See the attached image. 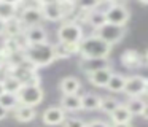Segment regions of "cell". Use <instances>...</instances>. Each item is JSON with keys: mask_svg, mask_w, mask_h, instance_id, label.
Returning a JSON list of instances; mask_svg holds the SVG:
<instances>
[{"mask_svg": "<svg viewBox=\"0 0 148 127\" xmlns=\"http://www.w3.org/2000/svg\"><path fill=\"white\" fill-rule=\"evenodd\" d=\"M112 44L97 37L96 33H91L83 38L80 43V56L83 60H103L112 53Z\"/></svg>", "mask_w": 148, "mask_h": 127, "instance_id": "obj_1", "label": "cell"}, {"mask_svg": "<svg viewBox=\"0 0 148 127\" xmlns=\"http://www.w3.org/2000/svg\"><path fill=\"white\" fill-rule=\"evenodd\" d=\"M19 56L23 57V59L32 62L34 65H37L38 68L48 67V65H51L54 60H58L56 51H54V44L49 43V41L42 43V44H29Z\"/></svg>", "mask_w": 148, "mask_h": 127, "instance_id": "obj_2", "label": "cell"}, {"mask_svg": "<svg viewBox=\"0 0 148 127\" xmlns=\"http://www.w3.org/2000/svg\"><path fill=\"white\" fill-rule=\"evenodd\" d=\"M56 37H58V41H61V43H67V44L81 43L84 38V30L81 27V24L72 21V19H65L59 25Z\"/></svg>", "mask_w": 148, "mask_h": 127, "instance_id": "obj_3", "label": "cell"}, {"mask_svg": "<svg viewBox=\"0 0 148 127\" xmlns=\"http://www.w3.org/2000/svg\"><path fill=\"white\" fill-rule=\"evenodd\" d=\"M126 32H127L126 30V25H118V24H112V22H105L102 27L92 30V33H96L97 37L105 40L107 43L115 46V44H118L119 41L124 38Z\"/></svg>", "mask_w": 148, "mask_h": 127, "instance_id": "obj_4", "label": "cell"}, {"mask_svg": "<svg viewBox=\"0 0 148 127\" xmlns=\"http://www.w3.org/2000/svg\"><path fill=\"white\" fill-rule=\"evenodd\" d=\"M21 105H29V107H38L43 102L45 92L40 84H23L21 91L18 92Z\"/></svg>", "mask_w": 148, "mask_h": 127, "instance_id": "obj_5", "label": "cell"}, {"mask_svg": "<svg viewBox=\"0 0 148 127\" xmlns=\"http://www.w3.org/2000/svg\"><path fill=\"white\" fill-rule=\"evenodd\" d=\"M107 14V22H112V24H118V25H126L131 18V13H129L127 6L124 3H113L108 5L105 10Z\"/></svg>", "mask_w": 148, "mask_h": 127, "instance_id": "obj_6", "label": "cell"}, {"mask_svg": "<svg viewBox=\"0 0 148 127\" xmlns=\"http://www.w3.org/2000/svg\"><path fill=\"white\" fill-rule=\"evenodd\" d=\"M147 87H148V78H145L142 75H132L127 76L124 94L127 97H142V95L147 94Z\"/></svg>", "mask_w": 148, "mask_h": 127, "instance_id": "obj_7", "label": "cell"}, {"mask_svg": "<svg viewBox=\"0 0 148 127\" xmlns=\"http://www.w3.org/2000/svg\"><path fill=\"white\" fill-rule=\"evenodd\" d=\"M19 18L21 21L24 22L26 27H30V25H38L42 24L43 18V11L42 6L38 5H24L23 8L19 10Z\"/></svg>", "mask_w": 148, "mask_h": 127, "instance_id": "obj_8", "label": "cell"}, {"mask_svg": "<svg viewBox=\"0 0 148 127\" xmlns=\"http://www.w3.org/2000/svg\"><path fill=\"white\" fill-rule=\"evenodd\" d=\"M112 76H113V70L110 67H99V68L88 70V79L96 87H107Z\"/></svg>", "mask_w": 148, "mask_h": 127, "instance_id": "obj_9", "label": "cell"}, {"mask_svg": "<svg viewBox=\"0 0 148 127\" xmlns=\"http://www.w3.org/2000/svg\"><path fill=\"white\" fill-rule=\"evenodd\" d=\"M65 119H67V111L62 107H49L42 114V121L46 126H62Z\"/></svg>", "mask_w": 148, "mask_h": 127, "instance_id": "obj_10", "label": "cell"}, {"mask_svg": "<svg viewBox=\"0 0 148 127\" xmlns=\"http://www.w3.org/2000/svg\"><path fill=\"white\" fill-rule=\"evenodd\" d=\"M24 37H26L27 43L29 44H42L48 41V32L43 25H30L26 27L24 30Z\"/></svg>", "mask_w": 148, "mask_h": 127, "instance_id": "obj_11", "label": "cell"}, {"mask_svg": "<svg viewBox=\"0 0 148 127\" xmlns=\"http://www.w3.org/2000/svg\"><path fill=\"white\" fill-rule=\"evenodd\" d=\"M61 107L67 113H75V111L83 110V95L80 94H62L61 97Z\"/></svg>", "mask_w": 148, "mask_h": 127, "instance_id": "obj_12", "label": "cell"}, {"mask_svg": "<svg viewBox=\"0 0 148 127\" xmlns=\"http://www.w3.org/2000/svg\"><path fill=\"white\" fill-rule=\"evenodd\" d=\"M121 64L126 67V68H138V67L143 65V60H145V56H142L137 49H126L124 53L121 54L119 57Z\"/></svg>", "mask_w": 148, "mask_h": 127, "instance_id": "obj_13", "label": "cell"}, {"mask_svg": "<svg viewBox=\"0 0 148 127\" xmlns=\"http://www.w3.org/2000/svg\"><path fill=\"white\" fill-rule=\"evenodd\" d=\"M42 11H43V18L46 21H51V22H61L65 21V14L62 11L61 5H59V0L54 3H48V5H43L42 6Z\"/></svg>", "mask_w": 148, "mask_h": 127, "instance_id": "obj_14", "label": "cell"}, {"mask_svg": "<svg viewBox=\"0 0 148 127\" xmlns=\"http://www.w3.org/2000/svg\"><path fill=\"white\" fill-rule=\"evenodd\" d=\"M59 89L62 94H80L81 81L77 76H65L59 81Z\"/></svg>", "mask_w": 148, "mask_h": 127, "instance_id": "obj_15", "label": "cell"}, {"mask_svg": "<svg viewBox=\"0 0 148 127\" xmlns=\"http://www.w3.org/2000/svg\"><path fill=\"white\" fill-rule=\"evenodd\" d=\"M13 111H14V119L18 122H30L37 116L35 107H29V105H19Z\"/></svg>", "mask_w": 148, "mask_h": 127, "instance_id": "obj_16", "label": "cell"}, {"mask_svg": "<svg viewBox=\"0 0 148 127\" xmlns=\"http://www.w3.org/2000/svg\"><path fill=\"white\" fill-rule=\"evenodd\" d=\"M132 117H134V114H132V113H131V110H129V108L126 107V103H121L115 111H113L112 114H110V119H112V122H113V124L131 122Z\"/></svg>", "mask_w": 148, "mask_h": 127, "instance_id": "obj_17", "label": "cell"}, {"mask_svg": "<svg viewBox=\"0 0 148 127\" xmlns=\"http://www.w3.org/2000/svg\"><path fill=\"white\" fill-rule=\"evenodd\" d=\"M26 30V25L21 21L19 16L7 21V29H5V37H21Z\"/></svg>", "mask_w": 148, "mask_h": 127, "instance_id": "obj_18", "label": "cell"}, {"mask_svg": "<svg viewBox=\"0 0 148 127\" xmlns=\"http://www.w3.org/2000/svg\"><path fill=\"white\" fill-rule=\"evenodd\" d=\"M126 81H127V76H126V75H121V73H113V76L110 78L108 84H107V91L113 92V94L124 92Z\"/></svg>", "mask_w": 148, "mask_h": 127, "instance_id": "obj_19", "label": "cell"}, {"mask_svg": "<svg viewBox=\"0 0 148 127\" xmlns=\"http://www.w3.org/2000/svg\"><path fill=\"white\" fill-rule=\"evenodd\" d=\"M100 103H102V97L94 92H86L83 94V110L86 111H96L100 110Z\"/></svg>", "mask_w": 148, "mask_h": 127, "instance_id": "obj_20", "label": "cell"}, {"mask_svg": "<svg viewBox=\"0 0 148 127\" xmlns=\"http://www.w3.org/2000/svg\"><path fill=\"white\" fill-rule=\"evenodd\" d=\"M107 22V14L105 11H102V10H92V11H89V18H88V25H89L92 30H96V29L102 27L103 24Z\"/></svg>", "mask_w": 148, "mask_h": 127, "instance_id": "obj_21", "label": "cell"}, {"mask_svg": "<svg viewBox=\"0 0 148 127\" xmlns=\"http://www.w3.org/2000/svg\"><path fill=\"white\" fill-rule=\"evenodd\" d=\"M19 6L13 5V3H7V2H0V19L3 21H10V19L19 16Z\"/></svg>", "mask_w": 148, "mask_h": 127, "instance_id": "obj_22", "label": "cell"}, {"mask_svg": "<svg viewBox=\"0 0 148 127\" xmlns=\"http://www.w3.org/2000/svg\"><path fill=\"white\" fill-rule=\"evenodd\" d=\"M126 107L131 110V113L134 114V116H142L145 107H147V102H145L142 97H127Z\"/></svg>", "mask_w": 148, "mask_h": 127, "instance_id": "obj_23", "label": "cell"}, {"mask_svg": "<svg viewBox=\"0 0 148 127\" xmlns=\"http://www.w3.org/2000/svg\"><path fill=\"white\" fill-rule=\"evenodd\" d=\"M0 103L3 105V107L7 108L8 111H10V110H14V108H18V107L21 105L19 95L14 94V92H5V94L0 97Z\"/></svg>", "mask_w": 148, "mask_h": 127, "instance_id": "obj_24", "label": "cell"}, {"mask_svg": "<svg viewBox=\"0 0 148 127\" xmlns=\"http://www.w3.org/2000/svg\"><path fill=\"white\" fill-rule=\"evenodd\" d=\"M2 46H3L8 53L13 54V56H14V54H21V53H23V46H21V41H19V38H18V37H5Z\"/></svg>", "mask_w": 148, "mask_h": 127, "instance_id": "obj_25", "label": "cell"}, {"mask_svg": "<svg viewBox=\"0 0 148 127\" xmlns=\"http://www.w3.org/2000/svg\"><path fill=\"white\" fill-rule=\"evenodd\" d=\"M3 86H5V91L7 92H14V94H18V92L21 91V87H23V83H21L16 76L5 75L3 76Z\"/></svg>", "mask_w": 148, "mask_h": 127, "instance_id": "obj_26", "label": "cell"}, {"mask_svg": "<svg viewBox=\"0 0 148 127\" xmlns=\"http://www.w3.org/2000/svg\"><path fill=\"white\" fill-rule=\"evenodd\" d=\"M119 100H116L115 97H102V103H100V111L105 114H112L116 108L119 107Z\"/></svg>", "mask_w": 148, "mask_h": 127, "instance_id": "obj_27", "label": "cell"}, {"mask_svg": "<svg viewBox=\"0 0 148 127\" xmlns=\"http://www.w3.org/2000/svg\"><path fill=\"white\" fill-rule=\"evenodd\" d=\"M59 5H61V8H62V11H64V14L67 19L78 10L77 0H59Z\"/></svg>", "mask_w": 148, "mask_h": 127, "instance_id": "obj_28", "label": "cell"}, {"mask_svg": "<svg viewBox=\"0 0 148 127\" xmlns=\"http://www.w3.org/2000/svg\"><path fill=\"white\" fill-rule=\"evenodd\" d=\"M54 51H56V57H58V59H69V57L73 56V54L70 53V49H69L67 44L61 43V41L54 43Z\"/></svg>", "mask_w": 148, "mask_h": 127, "instance_id": "obj_29", "label": "cell"}, {"mask_svg": "<svg viewBox=\"0 0 148 127\" xmlns=\"http://www.w3.org/2000/svg\"><path fill=\"white\" fill-rule=\"evenodd\" d=\"M78 8L86 10V11H92V10H97L100 6L99 0H77Z\"/></svg>", "mask_w": 148, "mask_h": 127, "instance_id": "obj_30", "label": "cell"}, {"mask_svg": "<svg viewBox=\"0 0 148 127\" xmlns=\"http://www.w3.org/2000/svg\"><path fill=\"white\" fill-rule=\"evenodd\" d=\"M62 127H86V121L81 117H67Z\"/></svg>", "mask_w": 148, "mask_h": 127, "instance_id": "obj_31", "label": "cell"}, {"mask_svg": "<svg viewBox=\"0 0 148 127\" xmlns=\"http://www.w3.org/2000/svg\"><path fill=\"white\" fill-rule=\"evenodd\" d=\"M113 124H108L102 119H91L89 122H86V127H112Z\"/></svg>", "mask_w": 148, "mask_h": 127, "instance_id": "obj_32", "label": "cell"}, {"mask_svg": "<svg viewBox=\"0 0 148 127\" xmlns=\"http://www.w3.org/2000/svg\"><path fill=\"white\" fill-rule=\"evenodd\" d=\"M2 2H7V3H13V5L19 6V8H23V5L26 3V0H2Z\"/></svg>", "mask_w": 148, "mask_h": 127, "instance_id": "obj_33", "label": "cell"}, {"mask_svg": "<svg viewBox=\"0 0 148 127\" xmlns=\"http://www.w3.org/2000/svg\"><path fill=\"white\" fill-rule=\"evenodd\" d=\"M7 116H8V110H7V108H5L2 103H0V121L5 119Z\"/></svg>", "mask_w": 148, "mask_h": 127, "instance_id": "obj_34", "label": "cell"}, {"mask_svg": "<svg viewBox=\"0 0 148 127\" xmlns=\"http://www.w3.org/2000/svg\"><path fill=\"white\" fill-rule=\"evenodd\" d=\"M100 5L102 3H105V5H113V3H124L126 0H99Z\"/></svg>", "mask_w": 148, "mask_h": 127, "instance_id": "obj_35", "label": "cell"}, {"mask_svg": "<svg viewBox=\"0 0 148 127\" xmlns=\"http://www.w3.org/2000/svg\"><path fill=\"white\" fill-rule=\"evenodd\" d=\"M5 29H7V21L0 19V37H5Z\"/></svg>", "mask_w": 148, "mask_h": 127, "instance_id": "obj_36", "label": "cell"}, {"mask_svg": "<svg viewBox=\"0 0 148 127\" xmlns=\"http://www.w3.org/2000/svg\"><path fill=\"white\" fill-rule=\"evenodd\" d=\"M34 2L38 6H43V5H48V3H54V2H58V0H34Z\"/></svg>", "mask_w": 148, "mask_h": 127, "instance_id": "obj_37", "label": "cell"}, {"mask_svg": "<svg viewBox=\"0 0 148 127\" xmlns=\"http://www.w3.org/2000/svg\"><path fill=\"white\" fill-rule=\"evenodd\" d=\"M112 127H132L131 122H121V124H113Z\"/></svg>", "mask_w": 148, "mask_h": 127, "instance_id": "obj_38", "label": "cell"}, {"mask_svg": "<svg viewBox=\"0 0 148 127\" xmlns=\"http://www.w3.org/2000/svg\"><path fill=\"white\" fill-rule=\"evenodd\" d=\"M5 92H7V91H5V86H3V79H0V97H2Z\"/></svg>", "mask_w": 148, "mask_h": 127, "instance_id": "obj_39", "label": "cell"}, {"mask_svg": "<svg viewBox=\"0 0 148 127\" xmlns=\"http://www.w3.org/2000/svg\"><path fill=\"white\" fill-rule=\"evenodd\" d=\"M142 117H145V119L148 121V103H147V107H145V110H143V113H142Z\"/></svg>", "mask_w": 148, "mask_h": 127, "instance_id": "obj_40", "label": "cell"}, {"mask_svg": "<svg viewBox=\"0 0 148 127\" xmlns=\"http://www.w3.org/2000/svg\"><path fill=\"white\" fill-rule=\"evenodd\" d=\"M138 2H140L142 5H148V0H138Z\"/></svg>", "mask_w": 148, "mask_h": 127, "instance_id": "obj_41", "label": "cell"}, {"mask_svg": "<svg viewBox=\"0 0 148 127\" xmlns=\"http://www.w3.org/2000/svg\"><path fill=\"white\" fill-rule=\"evenodd\" d=\"M145 60L148 62V49H147V53H145Z\"/></svg>", "mask_w": 148, "mask_h": 127, "instance_id": "obj_42", "label": "cell"}, {"mask_svg": "<svg viewBox=\"0 0 148 127\" xmlns=\"http://www.w3.org/2000/svg\"><path fill=\"white\" fill-rule=\"evenodd\" d=\"M2 70H3V64L0 62V72H2Z\"/></svg>", "mask_w": 148, "mask_h": 127, "instance_id": "obj_43", "label": "cell"}, {"mask_svg": "<svg viewBox=\"0 0 148 127\" xmlns=\"http://www.w3.org/2000/svg\"><path fill=\"white\" fill-rule=\"evenodd\" d=\"M145 95H147V97H148V87H147V94H145Z\"/></svg>", "mask_w": 148, "mask_h": 127, "instance_id": "obj_44", "label": "cell"}, {"mask_svg": "<svg viewBox=\"0 0 148 127\" xmlns=\"http://www.w3.org/2000/svg\"><path fill=\"white\" fill-rule=\"evenodd\" d=\"M0 2H2V0H0Z\"/></svg>", "mask_w": 148, "mask_h": 127, "instance_id": "obj_45", "label": "cell"}]
</instances>
